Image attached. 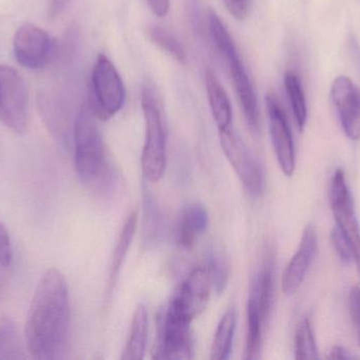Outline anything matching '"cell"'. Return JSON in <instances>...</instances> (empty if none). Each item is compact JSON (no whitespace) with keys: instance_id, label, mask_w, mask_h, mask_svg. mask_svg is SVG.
I'll use <instances>...</instances> for the list:
<instances>
[{"instance_id":"2e32d148","label":"cell","mask_w":360,"mask_h":360,"mask_svg":"<svg viewBox=\"0 0 360 360\" xmlns=\"http://www.w3.org/2000/svg\"><path fill=\"white\" fill-rule=\"evenodd\" d=\"M205 88L212 116L218 130L229 128L232 124V106L221 82L211 69H207L205 73Z\"/></svg>"},{"instance_id":"ac0fdd59","label":"cell","mask_w":360,"mask_h":360,"mask_svg":"<svg viewBox=\"0 0 360 360\" xmlns=\"http://www.w3.org/2000/svg\"><path fill=\"white\" fill-rule=\"evenodd\" d=\"M273 298V272L270 262H266L258 273L250 290L248 306H253L266 323L270 315Z\"/></svg>"},{"instance_id":"4316f807","label":"cell","mask_w":360,"mask_h":360,"mask_svg":"<svg viewBox=\"0 0 360 360\" xmlns=\"http://www.w3.org/2000/svg\"><path fill=\"white\" fill-rule=\"evenodd\" d=\"M349 314L354 328L355 336L360 347V287H352L349 294L348 299Z\"/></svg>"},{"instance_id":"d4e9b609","label":"cell","mask_w":360,"mask_h":360,"mask_svg":"<svg viewBox=\"0 0 360 360\" xmlns=\"http://www.w3.org/2000/svg\"><path fill=\"white\" fill-rule=\"evenodd\" d=\"M205 264L211 272L214 291L218 294L221 293L226 287L229 279V266L226 258L217 252H212Z\"/></svg>"},{"instance_id":"5bb4252c","label":"cell","mask_w":360,"mask_h":360,"mask_svg":"<svg viewBox=\"0 0 360 360\" xmlns=\"http://www.w3.org/2000/svg\"><path fill=\"white\" fill-rule=\"evenodd\" d=\"M319 238L313 224H308L302 232L300 247L291 261L285 268L281 281V287L285 295H293L302 287L315 257H316Z\"/></svg>"},{"instance_id":"30bf717a","label":"cell","mask_w":360,"mask_h":360,"mask_svg":"<svg viewBox=\"0 0 360 360\" xmlns=\"http://www.w3.org/2000/svg\"><path fill=\"white\" fill-rule=\"evenodd\" d=\"M218 131L222 151L245 190L254 196L262 194L264 175L257 161L231 127Z\"/></svg>"},{"instance_id":"484cf974","label":"cell","mask_w":360,"mask_h":360,"mask_svg":"<svg viewBox=\"0 0 360 360\" xmlns=\"http://www.w3.org/2000/svg\"><path fill=\"white\" fill-rule=\"evenodd\" d=\"M331 241L336 254L342 262H345V263L354 262V253H353L350 242L336 226L332 230Z\"/></svg>"},{"instance_id":"6da1fadb","label":"cell","mask_w":360,"mask_h":360,"mask_svg":"<svg viewBox=\"0 0 360 360\" xmlns=\"http://www.w3.org/2000/svg\"><path fill=\"white\" fill-rule=\"evenodd\" d=\"M69 287L56 268L40 277L27 311L25 342L30 356L37 360L65 357L70 337Z\"/></svg>"},{"instance_id":"ba28073f","label":"cell","mask_w":360,"mask_h":360,"mask_svg":"<svg viewBox=\"0 0 360 360\" xmlns=\"http://www.w3.org/2000/svg\"><path fill=\"white\" fill-rule=\"evenodd\" d=\"M13 52L22 67L31 70L41 69L56 56L57 42L41 27L33 23H25L15 33Z\"/></svg>"},{"instance_id":"9a60e30c","label":"cell","mask_w":360,"mask_h":360,"mask_svg":"<svg viewBox=\"0 0 360 360\" xmlns=\"http://www.w3.org/2000/svg\"><path fill=\"white\" fill-rule=\"evenodd\" d=\"M207 211L198 203H191L180 211L175 226V242L180 249H190L207 230Z\"/></svg>"},{"instance_id":"603a6c76","label":"cell","mask_w":360,"mask_h":360,"mask_svg":"<svg viewBox=\"0 0 360 360\" xmlns=\"http://www.w3.org/2000/svg\"><path fill=\"white\" fill-rule=\"evenodd\" d=\"M148 37L165 53L179 61V63H186V53L184 46L176 36L173 35L168 30L162 29L160 25H148L146 30Z\"/></svg>"},{"instance_id":"f546056e","label":"cell","mask_w":360,"mask_h":360,"mask_svg":"<svg viewBox=\"0 0 360 360\" xmlns=\"http://www.w3.org/2000/svg\"><path fill=\"white\" fill-rule=\"evenodd\" d=\"M150 8L158 17H165L170 10V0H148Z\"/></svg>"},{"instance_id":"f1b7e54d","label":"cell","mask_w":360,"mask_h":360,"mask_svg":"<svg viewBox=\"0 0 360 360\" xmlns=\"http://www.w3.org/2000/svg\"><path fill=\"white\" fill-rule=\"evenodd\" d=\"M224 6L237 20H245L249 14V0H224Z\"/></svg>"},{"instance_id":"52a82bcc","label":"cell","mask_w":360,"mask_h":360,"mask_svg":"<svg viewBox=\"0 0 360 360\" xmlns=\"http://www.w3.org/2000/svg\"><path fill=\"white\" fill-rule=\"evenodd\" d=\"M213 290V279L207 264L196 266L180 283L167 312L192 323L205 310Z\"/></svg>"},{"instance_id":"3957f363","label":"cell","mask_w":360,"mask_h":360,"mask_svg":"<svg viewBox=\"0 0 360 360\" xmlns=\"http://www.w3.org/2000/svg\"><path fill=\"white\" fill-rule=\"evenodd\" d=\"M207 23L216 50L226 63L233 88L236 93L238 103L240 104L250 131L255 137H258L260 133V120L257 99L251 80L245 71V66L233 42L232 36L229 33L220 17L211 8L207 11Z\"/></svg>"},{"instance_id":"44dd1931","label":"cell","mask_w":360,"mask_h":360,"mask_svg":"<svg viewBox=\"0 0 360 360\" xmlns=\"http://www.w3.org/2000/svg\"><path fill=\"white\" fill-rule=\"evenodd\" d=\"M236 311L229 309L220 319L211 348V359L224 360L230 357L236 328Z\"/></svg>"},{"instance_id":"ffe728a7","label":"cell","mask_w":360,"mask_h":360,"mask_svg":"<svg viewBox=\"0 0 360 360\" xmlns=\"http://www.w3.org/2000/svg\"><path fill=\"white\" fill-rule=\"evenodd\" d=\"M27 353V346L15 321L11 317H2L0 319V359H25Z\"/></svg>"},{"instance_id":"8fae6325","label":"cell","mask_w":360,"mask_h":360,"mask_svg":"<svg viewBox=\"0 0 360 360\" xmlns=\"http://www.w3.org/2000/svg\"><path fill=\"white\" fill-rule=\"evenodd\" d=\"M266 103L271 139L277 161L283 173L287 177H291L295 170L296 156L287 116L274 92L266 94Z\"/></svg>"},{"instance_id":"9c48e42d","label":"cell","mask_w":360,"mask_h":360,"mask_svg":"<svg viewBox=\"0 0 360 360\" xmlns=\"http://www.w3.org/2000/svg\"><path fill=\"white\" fill-rule=\"evenodd\" d=\"M330 205L336 222V228L345 235L354 253V264L360 274V228L352 196L342 169H338L332 178L330 187Z\"/></svg>"},{"instance_id":"e0dca14e","label":"cell","mask_w":360,"mask_h":360,"mask_svg":"<svg viewBox=\"0 0 360 360\" xmlns=\"http://www.w3.org/2000/svg\"><path fill=\"white\" fill-rule=\"evenodd\" d=\"M148 332H149V319H148L147 309L143 304H139L133 314L130 335L127 340L122 359L139 360L145 357Z\"/></svg>"},{"instance_id":"1f68e13d","label":"cell","mask_w":360,"mask_h":360,"mask_svg":"<svg viewBox=\"0 0 360 360\" xmlns=\"http://www.w3.org/2000/svg\"><path fill=\"white\" fill-rule=\"evenodd\" d=\"M354 355L351 354L346 348L342 346H335L332 349L331 352H330L329 356L328 359H355Z\"/></svg>"},{"instance_id":"cb8c5ba5","label":"cell","mask_w":360,"mask_h":360,"mask_svg":"<svg viewBox=\"0 0 360 360\" xmlns=\"http://www.w3.org/2000/svg\"><path fill=\"white\" fill-rule=\"evenodd\" d=\"M294 352L296 359H319L316 340L312 323L308 317L300 321L294 337Z\"/></svg>"},{"instance_id":"4dcf8cb0","label":"cell","mask_w":360,"mask_h":360,"mask_svg":"<svg viewBox=\"0 0 360 360\" xmlns=\"http://www.w3.org/2000/svg\"><path fill=\"white\" fill-rule=\"evenodd\" d=\"M72 0H49V15L57 17L68 8Z\"/></svg>"},{"instance_id":"83f0119b","label":"cell","mask_w":360,"mask_h":360,"mask_svg":"<svg viewBox=\"0 0 360 360\" xmlns=\"http://www.w3.org/2000/svg\"><path fill=\"white\" fill-rule=\"evenodd\" d=\"M13 261V247L10 235L0 221V268H8Z\"/></svg>"},{"instance_id":"d6986e66","label":"cell","mask_w":360,"mask_h":360,"mask_svg":"<svg viewBox=\"0 0 360 360\" xmlns=\"http://www.w3.org/2000/svg\"><path fill=\"white\" fill-rule=\"evenodd\" d=\"M137 228V213L132 211L124 221L122 226V232L117 238L115 249L112 256L111 266H110L109 274V289H113L120 276V270L124 266V259L128 255L129 249L132 244L133 239H134L135 232Z\"/></svg>"},{"instance_id":"4fadbf2b","label":"cell","mask_w":360,"mask_h":360,"mask_svg":"<svg viewBox=\"0 0 360 360\" xmlns=\"http://www.w3.org/2000/svg\"><path fill=\"white\" fill-rule=\"evenodd\" d=\"M331 97L345 133L359 141L360 89L348 76H338L332 85Z\"/></svg>"},{"instance_id":"7a4b0ae2","label":"cell","mask_w":360,"mask_h":360,"mask_svg":"<svg viewBox=\"0 0 360 360\" xmlns=\"http://www.w3.org/2000/svg\"><path fill=\"white\" fill-rule=\"evenodd\" d=\"M89 103L84 104L74 123L76 173L89 190L103 192L112 178L105 143Z\"/></svg>"},{"instance_id":"7c38bea8","label":"cell","mask_w":360,"mask_h":360,"mask_svg":"<svg viewBox=\"0 0 360 360\" xmlns=\"http://www.w3.org/2000/svg\"><path fill=\"white\" fill-rule=\"evenodd\" d=\"M191 323L165 312L160 318L155 359L180 360L193 359Z\"/></svg>"},{"instance_id":"8992f818","label":"cell","mask_w":360,"mask_h":360,"mask_svg":"<svg viewBox=\"0 0 360 360\" xmlns=\"http://www.w3.org/2000/svg\"><path fill=\"white\" fill-rule=\"evenodd\" d=\"M0 122L18 135L29 126V92L22 76L0 63Z\"/></svg>"},{"instance_id":"7402d4cb","label":"cell","mask_w":360,"mask_h":360,"mask_svg":"<svg viewBox=\"0 0 360 360\" xmlns=\"http://www.w3.org/2000/svg\"><path fill=\"white\" fill-rule=\"evenodd\" d=\"M285 87L296 124L300 130L302 131L308 118V109H307L306 97H304L300 76L295 72L288 71L285 74Z\"/></svg>"},{"instance_id":"277c9868","label":"cell","mask_w":360,"mask_h":360,"mask_svg":"<svg viewBox=\"0 0 360 360\" xmlns=\"http://www.w3.org/2000/svg\"><path fill=\"white\" fill-rule=\"evenodd\" d=\"M141 107L146 122L141 169L147 181L158 182L164 177L167 166L166 130L158 99L149 89H145L141 95Z\"/></svg>"},{"instance_id":"5b68a950","label":"cell","mask_w":360,"mask_h":360,"mask_svg":"<svg viewBox=\"0 0 360 360\" xmlns=\"http://www.w3.org/2000/svg\"><path fill=\"white\" fill-rule=\"evenodd\" d=\"M126 101L124 82L109 57L99 54L95 61L88 101L99 120H107L122 110Z\"/></svg>"}]
</instances>
